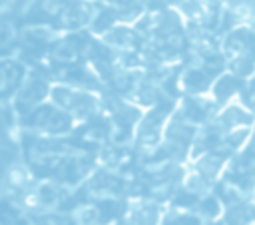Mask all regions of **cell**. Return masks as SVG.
<instances>
[{"label": "cell", "mask_w": 255, "mask_h": 225, "mask_svg": "<svg viewBox=\"0 0 255 225\" xmlns=\"http://www.w3.org/2000/svg\"><path fill=\"white\" fill-rule=\"evenodd\" d=\"M251 199H253V203H255V185H253V191H251Z\"/></svg>", "instance_id": "cell-3"}, {"label": "cell", "mask_w": 255, "mask_h": 225, "mask_svg": "<svg viewBox=\"0 0 255 225\" xmlns=\"http://www.w3.org/2000/svg\"><path fill=\"white\" fill-rule=\"evenodd\" d=\"M50 92V86L48 82L42 78V76H26L22 78L20 82V88H18V104H24V106H36L38 102H42Z\"/></svg>", "instance_id": "cell-1"}, {"label": "cell", "mask_w": 255, "mask_h": 225, "mask_svg": "<svg viewBox=\"0 0 255 225\" xmlns=\"http://www.w3.org/2000/svg\"><path fill=\"white\" fill-rule=\"evenodd\" d=\"M20 80H22V70L18 68V64H14L12 60H2L0 62V92L14 88Z\"/></svg>", "instance_id": "cell-2"}]
</instances>
